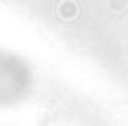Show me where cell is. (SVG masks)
<instances>
[{
  "label": "cell",
  "instance_id": "cell-1",
  "mask_svg": "<svg viewBox=\"0 0 128 126\" xmlns=\"http://www.w3.org/2000/svg\"><path fill=\"white\" fill-rule=\"evenodd\" d=\"M78 12H81V7H78V3L76 0H62L60 3V7H57V14H60L62 19H74V17H78Z\"/></svg>",
  "mask_w": 128,
  "mask_h": 126
},
{
  "label": "cell",
  "instance_id": "cell-2",
  "mask_svg": "<svg viewBox=\"0 0 128 126\" xmlns=\"http://www.w3.org/2000/svg\"><path fill=\"white\" fill-rule=\"evenodd\" d=\"M124 0H112V7H114V10H124Z\"/></svg>",
  "mask_w": 128,
  "mask_h": 126
}]
</instances>
